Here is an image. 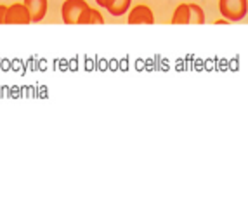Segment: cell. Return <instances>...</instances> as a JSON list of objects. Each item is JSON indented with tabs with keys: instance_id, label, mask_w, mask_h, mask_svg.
Returning a JSON list of instances; mask_svg holds the SVG:
<instances>
[{
	"instance_id": "cell-11",
	"label": "cell",
	"mask_w": 248,
	"mask_h": 203,
	"mask_svg": "<svg viewBox=\"0 0 248 203\" xmlns=\"http://www.w3.org/2000/svg\"><path fill=\"white\" fill-rule=\"evenodd\" d=\"M215 25H228V19H219V21H215Z\"/></svg>"
},
{
	"instance_id": "cell-12",
	"label": "cell",
	"mask_w": 248,
	"mask_h": 203,
	"mask_svg": "<svg viewBox=\"0 0 248 203\" xmlns=\"http://www.w3.org/2000/svg\"><path fill=\"white\" fill-rule=\"evenodd\" d=\"M95 2H97V5H99V7H104V0H95Z\"/></svg>"
},
{
	"instance_id": "cell-5",
	"label": "cell",
	"mask_w": 248,
	"mask_h": 203,
	"mask_svg": "<svg viewBox=\"0 0 248 203\" xmlns=\"http://www.w3.org/2000/svg\"><path fill=\"white\" fill-rule=\"evenodd\" d=\"M23 4L28 7L31 23H40L46 17L47 9H49V2L47 0H23Z\"/></svg>"
},
{
	"instance_id": "cell-7",
	"label": "cell",
	"mask_w": 248,
	"mask_h": 203,
	"mask_svg": "<svg viewBox=\"0 0 248 203\" xmlns=\"http://www.w3.org/2000/svg\"><path fill=\"white\" fill-rule=\"evenodd\" d=\"M103 23H104L103 14L97 9H91V7L85 9L80 14V19H78V25H103Z\"/></svg>"
},
{
	"instance_id": "cell-1",
	"label": "cell",
	"mask_w": 248,
	"mask_h": 203,
	"mask_svg": "<svg viewBox=\"0 0 248 203\" xmlns=\"http://www.w3.org/2000/svg\"><path fill=\"white\" fill-rule=\"evenodd\" d=\"M219 11L228 21H241L248 13V0H219Z\"/></svg>"
},
{
	"instance_id": "cell-2",
	"label": "cell",
	"mask_w": 248,
	"mask_h": 203,
	"mask_svg": "<svg viewBox=\"0 0 248 203\" xmlns=\"http://www.w3.org/2000/svg\"><path fill=\"white\" fill-rule=\"evenodd\" d=\"M89 7L85 0H64V4L61 7V16L62 21L66 25H78L80 14Z\"/></svg>"
},
{
	"instance_id": "cell-4",
	"label": "cell",
	"mask_w": 248,
	"mask_h": 203,
	"mask_svg": "<svg viewBox=\"0 0 248 203\" xmlns=\"http://www.w3.org/2000/svg\"><path fill=\"white\" fill-rule=\"evenodd\" d=\"M127 23L128 25H153L155 23L153 11H151L148 5H136V7L128 13Z\"/></svg>"
},
{
	"instance_id": "cell-3",
	"label": "cell",
	"mask_w": 248,
	"mask_h": 203,
	"mask_svg": "<svg viewBox=\"0 0 248 203\" xmlns=\"http://www.w3.org/2000/svg\"><path fill=\"white\" fill-rule=\"evenodd\" d=\"M30 23H31V16L23 2L9 5L5 14V25H30Z\"/></svg>"
},
{
	"instance_id": "cell-9",
	"label": "cell",
	"mask_w": 248,
	"mask_h": 203,
	"mask_svg": "<svg viewBox=\"0 0 248 203\" xmlns=\"http://www.w3.org/2000/svg\"><path fill=\"white\" fill-rule=\"evenodd\" d=\"M205 23V14L202 7L196 4H189V25H203Z\"/></svg>"
},
{
	"instance_id": "cell-6",
	"label": "cell",
	"mask_w": 248,
	"mask_h": 203,
	"mask_svg": "<svg viewBox=\"0 0 248 203\" xmlns=\"http://www.w3.org/2000/svg\"><path fill=\"white\" fill-rule=\"evenodd\" d=\"M132 0H104V9H108V13L111 16H124L130 9Z\"/></svg>"
},
{
	"instance_id": "cell-8",
	"label": "cell",
	"mask_w": 248,
	"mask_h": 203,
	"mask_svg": "<svg viewBox=\"0 0 248 203\" xmlns=\"http://www.w3.org/2000/svg\"><path fill=\"white\" fill-rule=\"evenodd\" d=\"M174 25H189V4H181L172 16Z\"/></svg>"
},
{
	"instance_id": "cell-10",
	"label": "cell",
	"mask_w": 248,
	"mask_h": 203,
	"mask_svg": "<svg viewBox=\"0 0 248 203\" xmlns=\"http://www.w3.org/2000/svg\"><path fill=\"white\" fill-rule=\"evenodd\" d=\"M5 14H7V5L0 4V25H5Z\"/></svg>"
}]
</instances>
